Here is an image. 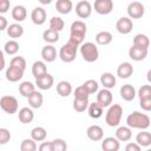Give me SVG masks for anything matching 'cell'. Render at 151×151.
<instances>
[{
    "label": "cell",
    "mask_w": 151,
    "mask_h": 151,
    "mask_svg": "<svg viewBox=\"0 0 151 151\" xmlns=\"http://www.w3.org/2000/svg\"><path fill=\"white\" fill-rule=\"evenodd\" d=\"M0 106L2 109V111H5L8 114H14L18 112V100L15 97L13 96H2L0 99Z\"/></svg>",
    "instance_id": "cell-6"
},
{
    "label": "cell",
    "mask_w": 151,
    "mask_h": 151,
    "mask_svg": "<svg viewBox=\"0 0 151 151\" xmlns=\"http://www.w3.org/2000/svg\"><path fill=\"white\" fill-rule=\"evenodd\" d=\"M146 79H147V81L151 84V68L147 71V73H146Z\"/></svg>",
    "instance_id": "cell-54"
},
{
    "label": "cell",
    "mask_w": 151,
    "mask_h": 151,
    "mask_svg": "<svg viewBox=\"0 0 151 151\" xmlns=\"http://www.w3.org/2000/svg\"><path fill=\"white\" fill-rule=\"evenodd\" d=\"M83 85L85 86V88L88 91L90 94H93V93H96V92L99 91V85H98V83L94 79H88Z\"/></svg>",
    "instance_id": "cell-41"
},
{
    "label": "cell",
    "mask_w": 151,
    "mask_h": 151,
    "mask_svg": "<svg viewBox=\"0 0 151 151\" xmlns=\"http://www.w3.org/2000/svg\"><path fill=\"white\" fill-rule=\"evenodd\" d=\"M57 92L60 97H68L72 93V85L70 81L61 80L57 84Z\"/></svg>",
    "instance_id": "cell-29"
},
{
    "label": "cell",
    "mask_w": 151,
    "mask_h": 151,
    "mask_svg": "<svg viewBox=\"0 0 151 151\" xmlns=\"http://www.w3.org/2000/svg\"><path fill=\"white\" fill-rule=\"evenodd\" d=\"M132 73H133V66H132V64H130L127 61L122 63L117 68V76L122 79L130 78L132 76Z\"/></svg>",
    "instance_id": "cell-19"
},
{
    "label": "cell",
    "mask_w": 151,
    "mask_h": 151,
    "mask_svg": "<svg viewBox=\"0 0 151 151\" xmlns=\"http://www.w3.org/2000/svg\"><path fill=\"white\" fill-rule=\"evenodd\" d=\"M55 9H57L60 14H68V13L73 9L72 0H57Z\"/></svg>",
    "instance_id": "cell-27"
},
{
    "label": "cell",
    "mask_w": 151,
    "mask_h": 151,
    "mask_svg": "<svg viewBox=\"0 0 151 151\" xmlns=\"http://www.w3.org/2000/svg\"><path fill=\"white\" fill-rule=\"evenodd\" d=\"M9 6H11L9 0H0V13L5 14L6 12H8Z\"/></svg>",
    "instance_id": "cell-48"
},
{
    "label": "cell",
    "mask_w": 151,
    "mask_h": 151,
    "mask_svg": "<svg viewBox=\"0 0 151 151\" xmlns=\"http://www.w3.org/2000/svg\"><path fill=\"white\" fill-rule=\"evenodd\" d=\"M37 149H38L37 143L32 137L24 139L21 142V144H20V150L21 151H35Z\"/></svg>",
    "instance_id": "cell-39"
},
{
    "label": "cell",
    "mask_w": 151,
    "mask_h": 151,
    "mask_svg": "<svg viewBox=\"0 0 151 151\" xmlns=\"http://www.w3.org/2000/svg\"><path fill=\"white\" fill-rule=\"evenodd\" d=\"M38 149L40 151H53V147H52V142H42Z\"/></svg>",
    "instance_id": "cell-50"
},
{
    "label": "cell",
    "mask_w": 151,
    "mask_h": 151,
    "mask_svg": "<svg viewBox=\"0 0 151 151\" xmlns=\"http://www.w3.org/2000/svg\"><path fill=\"white\" fill-rule=\"evenodd\" d=\"M103 109H104V107H103L98 101L91 103V104L88 105V107H87L88 116H90L91 118H93V119H98V118H100V117L103 116Z\"/></svg>",
    "instance_id": "cell-30"
},
{
    "label": "cell",
    "mask_w": 151,
    "mask_h": 151,
    "mask_svg": "<svg viewBox=\"0 0 151 151\" xmlns=\"http://www.w3.org/2000/svg\"><path fill=\"white\" fill-rule=\"evenodd\" d=\"M47 73V67H46V64L44 61H40V60H37L33 63L32 65V74L33 77L37 79L44 74Z\"/></svg>",
    "instance_id": "cell-26"
},
{
    "label": "cell",
    "mask_w": 151,
    "mask_h": 151,
    "mask_svg": "<svg viewBox=\"0 0 151 151\" xmlns=\"http://www.w3.org/2000/svg\"><path fill=\"white\" fill-rule=\"evenodd\" d=\"M0 58H1V66H0V70H4V68H5V57H4V52L0 53Z\"/></svg>",
    "instance_id": "cell-52"
},
{
    "label": "cell",
    "mask_w": 151,
    "mask_h": 151,
    "mask_svg": "<svg viewBox=\"0 0 151 151\" xmlns=\"http://www.w3.org/2000/svg\"><path fill=\"white\" fill-rule=\"evenodd\" d=\"M90 103L88 99H80V98H74L73 99V110L77 112H84L87 110Z\"/></svg>",
    "instance_id": "cell-38"
},
{
    "label": "cell",
    "mask_w": 151,
    "mask_h": 151,
    "mask_svg": "<svg viewBox=\"0 0 151 151\" xmlns=\"http://www.w3.org/2000/svg\"><path fill=\"white\" fill-rule=\"evenodd\" d=\"M133 45L138 46V47H143V48H149L150 39L145 34H142V33L136 34L134 38H133Z\"/></svg>",
    "instance_id": "cell-37"
},
{
    "label": "cell",
    "mask_w": 151,
    "mask_h": 151,
    "mask_svg": "<svg viewBox=\"0 0 151 151\" xmlns=\"http://www.w3.org/2000/svg\"><path fill=\"white\" fill-rule=\"evenodd\" d=\"M52 147H53V151H64L67 149V144L64 139L57 138V139L52 140Z\"/></svg>",
    "instance_id": "cell-43"
},
{
    "label": "cell",
    "mask_w": 151,
    "mask_h": 151,
    "mask_svg": "<svg viewBox=\"0 0 151 151\" xmlns=\"http://www.w3.org/2000/svg\"><path fill=\"white\" fill-rule=\"evenodd\" d=\"M54 84V78L50 73H46L35 79V86L40 90H50Z\"/></svg>",
    "instance_id": "cell-14"
},
{
    "label": "cell",
    "mask_w": 151,
    "mask_h": 151,
    "mask_svg": "<svg viewBox=\"0 0 151 151\" xmlns=\"http://www.w3.org/2000/svg\"><path fill=\"white\" fill-rule=\"evenodd\" d=\"M116 83H117L116 77H114L111 72H104V73L100 76V84H101L103 87H105V88H109V90L113 88V87L116 86Z\"/></svg>",
    "instance_id": "cell-22"
},
{
    "label": "cell",
    "mask_w": 151,
    "mask_h": 151,
    "mask_svg": "<svg viewBox=\"0 0 151 151\" xmlns=\"http://www.w3.org/2000/svg\"><path fill=\"white\" fill-rule=\"evenodd\" d=\"M112 39H113L112 34L107 31H101V32L97 33V35H96V42L100 46H106V45L111 44Z\"/></svg>",
    "instance_id": "cell-32"
},
{
    "label": "cell",
    "mask_w": 151,
    "mask_h": 151,
    "mask_svg": "<svg viewBox=\"0 0 151 151\" xmlns=\"http://www.w3.org/2000/svg\"><path fill=\"white\" fill-rule=\"evenodd\" d=\"M28 104L32 109H39L41 107L42 103H44V97L39 91H34L32 94L28 96Z\"/></svg>",
    "instance_id": "cell-25"
},
{
    "label": "cell",
    "mask_w": 151,
    "mask_h": 151,
    "mask_svg": "<svg viewBox=\"0 0 151 151\" xmlns=\"http://www.w3.org/2000/svg\"><path fill=\"white\" fill-rule=\"evenodd\" d=\"M9 66L19 67V68H21V70L25 71V70H26V60H25L24 57H20V55L14 57V58H12V60H11V63H9Z\"/></svg>",
    "instance_id": "cell-42"
},
{
    "label": "cell",
    "mask_w": 151,
    "mask_h": 151,
    "mask_svg": "<svg viewBox=\"0 0 151 151\" xmlns=\"http://www.w3.org/2000/svg\"><path fill=\"white\" fill-rule=\"evenodd\" d=\"M76 13L80 19H86L92 13V5L86 0H81L76 5Z\"/></svg>",
    "instance_id": "cell-10"
},
{
    "label": "cell",
    "mask_w": 151,
    "mask_h": 151,
    "mask_svg": "<svg viewBox=\"0 0 151 151\" xmlns=\"http://www.w3.org/2000/svg\"><path fill=\"white\" fill-rule=\"evenodd\" d=\"M142 149V146L134 142V143H127L126 146H125V151H139Z\"/></svg>",
    "instance_id": "cell-49"
},
{
    "label": "cell",
    "mask_w": 151,
    "mask_h": 151,
    "mask_svg": "<svg viewBox=\"0 0 151 151\" xmlns=\"http://www.w3.org/2000/svg\"><path fill=\"white\" fill-rule=\"evenodd\" d=\"M88 91L85 88L84 85H80L78 86L76 90H74V98H80V99H88Z\"/></svg>",
    "instance_id": "cell-44"
},
{
    "label": "cell",
    "mask_w": 151,
    "mask_h": 151,
    "mask_svg": "<svg viewBox=\"0 0 151 151\" xmlns=\"http://www.w3.org/2000/svg\"><path fill=\"white\" fill-rule=\"evenodd\" d=\"M12 18L15 20V21H18V22H21V21H24L25 19H26V17H27V9H26V7L25 6H22V5H17V6H14V8L12 9Z\"/></svg>",
    "instance_id": "cell-24"
},
{
    "label": "cell",
    "mask_w": 151,
    "mask_h": 151,
    "mask_svg": "<svg viewBox=\"0 0 151 151\" xmlns=\"http://www.w3.org/2000/svg\"><path fill=\"white\" fill-rule=\"evenodd\" d=\"M136 142L142 146V147H147L149 145H151V133L142 130L137 136H136Z\"/></svg>",
    "instance_id": "cell-31"
},
{
    "label": "cell",
    "mask_w": 151,
    "mask_h": 151,
    "mask_svg": "<svg viewBox=\"0 0 151 151\" xmlns=\"http://www.w3.org/2000/svg\"><path fill=\"white\" fill-rule=\"evenodd\" d=\"M78 47H79V46L72 44L71 41H67L66 44H64V45L60 47L59 58H60L64 63H67V64L74 61V59H76V57H77Z\"/></svg>",
    "instance_id": "cell-5"
},
{
    "label": "cell",
    "mask_w": 151,
    "mask_h": 151,
    "mask_svg": "<svg viewBox=\"0 0 151 151\" xmlns=\"http://www.w3.org/2000/svg\"><path fill=\"white\" fill-rule=\"evenodd\" d=\"M18 51H19V44H18V41H15L14 39L8 40V41L5 42V45H4V52H5L6 54H8V55H14V54L18 53Z\"/></svg>",
    "instance_id": "cell-36"
},
{
    "label": "cell",
    "mask_w": 151,
    "mask_h": 151,
    "mask_svg": "<svg viewBox=\"0 0 151 151\" xmlns=\"http://www.w3.org/2000/svg\"><path fill=\"white\" fill-rule=\"evenodd\" d=\"M24 70H21V68H19V67H14V66H9L7 70H6V72H5V77H6V79L8 80V81H11V83H17V81H19L22 77H24Z\"/></svg>",
    "instance_id": "cell-13"
},
{
    "label": "cell",
    "mask_w": 151,
    "mask_h": 151,
    "mask_svg": "<svg viewBox=\"0 0 151 151\" xmlns=\"http://www.w3.org/2000/svg\"><path fill=\"white\" fill-rule=\"evenodd\" d=\"M151 124V120L147 114L142 113L139 111H133L126 117V125L131 129H139L146 130Z\"/></svg>",
    "instance_id": "cell-2"
},
{
    "label": "cell",
    "mask_w": 151,
    "mask_h": 151,
    "mask_svg": "<svg viewBox=\"0 0 151 151\" xmlns=\"http://www.w3.org/2000/svg\"><path fill=\"white\" fill-rule=\"evenodd\" d=\"M116 137L119 142H129L132 137V131L130 126H119L116 130Z\"/></svg>",
    "instance_id": "cell-23"
},
{
    "label": "cell",
    "mask_w": 151,
    "mask_h": 151,
    "mask_svg": "<svg viewBox=\"0 0 151 151\" xmlns=\"http://www.w3.org/2000/svg\"><path fill=\"white\" fill-rule=\"evenodd\" d=\"M41 57H42L44 61H46V63H53L57 59V50H55V47L52 44L46 45L41 50Z\"/></svg>",
    "instance_id": "cell-18"
},
{
    "label": "cell",
    "mask_w": 151,
    "mask_h": 151,
    "mask_svg": "<svg viewBox=\"0 0 151 151\" xmlns=\"http://www.w3.org/2000/svg\"><path fill=\"white\" fill-rule=\"evenodd\" d=\"M9 140H11V132L7 129L1 127L0 129V145H5Z\"/></svg>",
    "instance_id": "cell-46"
},
{
    "label": "cell",
    "mask_w": 151,
    "mask_h": 151,
    "mask_svg": "<svg viewBox=\"0 0 151 151\" xmlns=\"http://www.w3.org/2000/svg\"><path fill=\"white\" fill-rule=\"evenodd\" d=\"M86 134L88 139L93 142H99V140H103L104 138V130L99 125H91L87 127Z\"/></svg>",
    "instance_id": "cell-15"
},
{
    "label": "cell",
    "mask_w": 151,
    "mask_h": 151,
    "mask_svg": "<svg viewBox=\"0 0 151 151\" xmlns=\"http://www.w3.org/2000/svg\"><path fill=\"white\" fill-rule=\"evenodd\" d=\"M24 34V27L20 24H11L7 27V35L12 39H18Z\"/></svg>",
    "instance_id": "cell-28"
},
{
    "label": "cell",
    "mask_w": 151,
    "mask_h": 151,
    "mask_svg": "<svg viewBox=\"0 0 151 151\" xmlns=\"http://www.w3.org/2000/svg\"><path fill=\"white\" fill-rule=\"evenodd\" d=\"M120 97L125 100V101H132L136 97V90L131 84H125L120 87L119 90Z\"/></svg>",
    "instance_id": "cell-20"
},
{
    "label": "cell",
    "mask_w": 151,
    "mask_h": 151,
    "mask_svg": "<svg viewBox=\"0 0 151 151\" xmlns=\"http://www.w3.org/2000/svg\"><path fill=\"white\" fill-rule=\"evenodd\" d=\"M41 5H50L52 2V0H38Z\"/></svg>",
    "instance_id": "cell-53"
},
{
    "label": "cell",
    "mask_w": 151,
    "mask_h": 151,
    "mask_svg": "<svg viewBox=\"0 0 151 151\" xmlns=\"http://www.w3.org/2000/svg\"><path fill=\"white\" fill-rule=\"evenodd\" d=\"M7 29V20L4 15H0V31Z\"/></svg>",
    "instance_id": "cell-51"
},
{
    "label": "cell",
    "mask_w": 151,
    "mask_h": 151,
    "mask_svg": "<svg viewBox=\"0 0 151 151\" xmlns=\"http://www.w3.org/2000/svg\"><path fill=\"white\" fill-rule=\"evenodd\" d=\"M64 26H65V21L60 17H52L50 19V28L60 32L64 29Z\"/></svg>",
    "instance_id": "cell-40"
},
{
    "label": "cell",
    "mask_w": 151,
    "mask_h": 151,
    "mask_svg": "<svg viewBox=\"0 0 151 151\" xmlns=\"http://www.w3.org/2000/svg\"><path fill=\"white\" fill-rule=\"evenodd\" d=\"M35 91V84L26 80V81H22L20 85H19V92L22 97H26L28 98L29 94H32L33 92Z\"/></svg>",
    "instance_id": "cell-33"
},
{
    "label": "cell",
    "mask_w": 151,
    "mask_h": 151,
    "mask_svg": "<svg viewBox=\"0 0 151 151\" xmlns=\"http://www.w3.org/2000/svg\"><path fill=\"white\" fill-rule=\"evenodd\" d=\"M123 116V107L119 104H113L109 106V110L105 114V122L109 126L116 127L120 124Z\"/></svg>",
    "instance_id": "cell-3"
},
{
    "label": "cell",
    "mask_w": 151,
    "mask_h": 151,
    "mask_svg": "<svg viewBox=\"0 0 151 151\" xmlns=\"http://www.w3.org/2000/svg\"><path fill=\"white\" fill-rule=\"evenodd\" d=\"M80 54H81L83 59L87 63H94L99 58L98 47H97L96 44H93L91 41L83 42L80 45Z\"/></svg>",
    "instance_id": "cell-4"
},
{
    "label": "cell",
    "mask_w": 151,
    "mask_h": 151,
    "mask_svg": "<svg viewBox=\"0 0 151 151\" xmlns=\"http://www.w3.org/2000/svg\"><path fill=\"white\" fill-rule=\"evenodd\" d=\"M112 100H113V96L111 93V91L109 88H101L98 91V94H97V101L103 106V107H109L111 104H112Z\"/></svg>",
    "instance_id": "cell-11"
},
{
    "label": "cell",
    "mask_w": 151,
    "mask_h": 151,
    "mask_svg": "<svg viewBox=\"0 0 151 151\" xmlns=\"http://www.w3.org/2000/svg\"><path fill=\"white\" fill-rule=\"evenodd\" d=\"M31 137L35 142H44L46 139V137H47V131L42 126H35L31 131Z\"/></svg>",
    "instance_id": "cell-34"
},
{
    "label": "cell",
    "mask_w": 151,
    "mask_h": 151,
    "mask_svg": "<svg viewBox=\"0 0 151 151\" xmlns=\"http://www.w3.org/2000/svg\"><path fill=\"white\" fill-rule=\"evenodd\" d=\"M42 39L47 44H54V42H57L59 40V32L54 31L52 28H47L42 33Z\"/></svg>",
    "instance_id": "cell-35"
},
{
    "label": "cell",
    "mask_w": 151,
    "mask_h": 151,
    "mask_svg": "<svg viewBox=\"0 0 151 151\" xmlns=\"http://www.w3.org/2000/svg\"><path fill=\"white\" fill-rule=\"evenodd\" d=\"M46 17H47L46 11L42 7H34L32 13H31V20L37 26L44 25L45 21H46Z\"/></svg>",
    "instance_id": "cell-12"
},
{
    "label": "cell",
    "mask_w": 151,
    "mask_h": 151,
    "mask_svg": "<svg viewBox=\"0 0 151 151\" xmlns=\"http://www.w3.org/2000/svg\"><path fill=\"white\" fill-rule=\"evenodd\" d=\"M101 149L104 151H118L120 149L119 140L117 137H106L101 142Z\"/></svg>",
    "instance_id": "cell-17"
},
{
    "label": "cell",
    "mask_w": 151,
    "mask_h": 151,
    "mask_svg": "<svg viewBox=\"0 0 151 151\" xmlns=\"http://www.w3.org/2000/svg\"><path fill=\"white\" fill-rule=\"evenodd\" d=\"M139 105L142 107V110L144 111H151V98H146V99H139Z\"/></svg>",
    "instance_id": "cell-47"
},
{
    "label": "cell",
    "mask_w": 151,
    "mask_h": 151,
    "mask_svg": "<svg viewBox=\"0 0 151 151\" xmlns=\"http://www.w3.org/2000/svg\"><path fill=\"white\" fill-rule=\"evenodd\" d=\"M133 28V22L129 17H122L116 22V29L120 34H129Z\"/></svg>",
    "instance_id": "cell-9"
},
{
    "label": "cell",
    "mask_w": 151,
    "mask_h": 151,
    "mask_svg": "<svg viewBox=\"0 0 151 151\" xmlns=\"http://www.w3.org/2000/svg\"><path fill=\"white\" fill-rule=\"evenodd\" d=\"M145 13V7L139 1H132L127 6V15L131 19H140Z\"/></svg>",
    "instance_id": "cell-7"
},
{
    "label": "cell",
    "mask_w": 151,
    "mask_h": 151,
    "mask_svg": "<svg viewBox=\"0 0 151 151\" xmlns=\"http://www.w3.org/2000/svg\"><path fill=\"white\" fill-rule=\"evenodd\" d=\"M18 117H19V120L22 124H29L34 119V112L32 111L31 107H22V109L19 110Z\"/></svg>",
    "instance_id": "cell-21"
},
{
    "label": "cell",
    "mask_w": 151,
    "mask_h": 151,
    "mask_svg": "<svg viewBox=\"0 0 151 151\" xmlns=\"http://www.w3.org/2000/svg\"><path fill=\"white\" fill-rule=\"evenodd\" d=\"M93 8L98 14L107 15L113 9V1L112 0H94Z\"/></svg>",
    "instance_id": "cell-8"
},
{
    "label": "cell",
    "mask_w": 151,
    "mask_h": 151,
    "mask_svg": "<svg viewBox=\"0 0 151 151\" xmlns=\"http://www.w3.org/2000/svg\"><path fill=\"white\" fill-rule=\"evenodd\" d=\"M139 99H146L151 98V85H143L138 91Z\"/></svg>",
    "instance_id": "cell-45"
},
{
    "label": "cell",
    "mask_w": 151,
    "mask_h": 151,
    "mask_svg": "<svg viewBox=\"0 0 151 151\" xmlns=\"http://www.w3.org/2000/svg\"><path fill=\"white\" fill-rule=\"evenodd\" d=\"M146 55H147V48H143V47L132 45L129 50V57L134 61L144 60L146 58Z\"/></svg>",
    "instance_id": "cell-16"
},
{
    "label": "cell",
    "mask_w": 151,
    "mask_h": 151,
    "mask_svg": "<svg viewBox=\"0 0 151 151\" xmlns=\"http://www.w3.org/2000/svg\"><path fill=\"white\" fill-rule=\"evenodd\" d=\"M87 33V27L86 24L81 20H76L72 22L71 27H70V39L68 41H71L72 44L80 46L84 42L85 35Z\"/></svg>",
    "instance_id": "cell-1"
}]
</instances>
